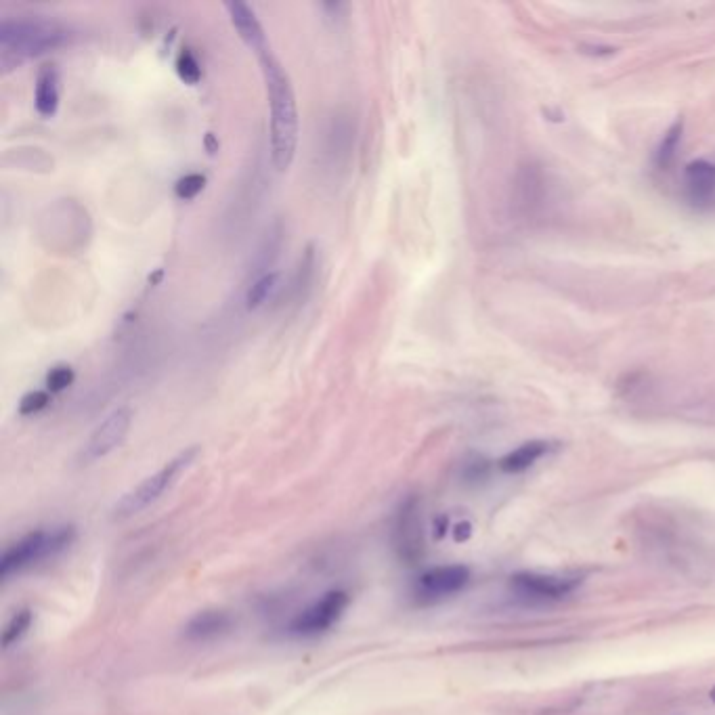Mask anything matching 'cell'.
<instances>
[{"label": "cell", "instance_id": "obj_1", "mask_svg": "<svg viewBox=\"0 0 715 715\" xmlns=\"http://www.w3.org/2000/svg\"><path fill=\"white\" fill-rule=\"evenodd\" d=\"M263 70L267 97H269V122H271V160L279 172L292 166L298 147V107L292 89V80L284 65L273 53L258 57Z\"/></svg>", "mask_w": 715, "mask_h": 715}, {"label": "cell", "instance_id": "obj_2", "mask_svg": "<svg viewBox=\"0 0 715 715\" xmlns=\"http://www.w3.org/2000/svg\"><path fill=\"white\" fill-rule=\"evenodd\" d=\"M70 30L47 19H3L0 24V68L3 74L30 57L68 45Z\"/></svg>", "mask_w": 715, "mask_h": 715}, {"label": "cell", "instance_id": "obj_3", "mask_svg": "<svg viewBox=\"0 0 715 715\" xmlns=\"http://www.w3.org/2000/svg\"><path fill=\"white\" fill-rule=\"evenodd\" d=\"M74 539L76 531L72 525L36 529L24 535L5 550L3 560H0V577H3V581H9L13 575L40 565L42 560L55 558L63 550H68L74 544Z\"/></svg>", "mask_w": 715, "mask_h": 715}, {"label": "cell", "instance_id": "obj_4", "mask_svg": "<svg viewBox=\"0 0 715 715\" xmlns=\"http://www.w3.org/2000/svg\"><path fill=\"white\" fill-rule=\"evenodd\" d=\"M198 453H200L198 447L183 449L166 466H162L158 472L149 474L147 479H143L137 487L126 491L120 497V500L116 502V506L112 510V518L114 520L133 518L135 514L143 512L151 504H156L160 497L179 481V476L195 462V458H198Z\"/></svg>", "mask_w": 715, "mask_h": 715}, {"label": "cell", "instance_id": "obj_5", "mask_svg": "<svg viewBox=\"0 0 715 715\" xmlns=\"http://www.w3.org/2000/svg\"><path fill=\"white\" fill-rule=\"evenodd\" d=\"M349 594L342 590H332L315 600L305 611L298 613L292 623L290 632L294 636H317L328 632L334 623L344 615L346 606H349Z\"/></svg>", "mask_w": 715, "mask_h": 715}, {"label": "cell", "instance_id": "obj_6", "mask_svg": "<svg viewBox=\"0 0 715 715\" xmlns=\"http://www.w3.org/2000/svg\"><path fill=\"white\" fill-rule=\"evenodd\" d=\"M130 424H133V411L128 407H118L112 411L93 432L89 441L84 443L80 451V462L82 464H93L105 455H110L116 447H120L128 435Z\"/></svg>", "mask_w": 715, "mask_h": 715}, {"label": "cell", "instance_id": "obj_7", "mask_svg": "<svg viewBox=\"0 0 715 715\" xmlns=\"http://www.w3.org/2000/svg\"><path fill=\"white\" fill-rule=\"evenodd\" d=\"M581 585L579 577L546 575V573H516L510 581V588L529 600H562L573 594Z\"/></svg>", "mask_w": 715, "mask_h": 715}, {"label": "cell", "instance_id": "obj_8", "mask_svg": "<svg viewBox=\"0 0 715 715\" xmlns=\"http://www.w3.org/2000/svg\"><path fill=\"white\" fill-rule=\"evenodd\" d=\"M395 548L407 565H416L424 552V537H422V520L418 502L411 500L403 502L393 525Z\"/></svg>", "mask_w": 715, "mask_h": 715}, {"label": "cell", "instance_id": "obj_9", "mask_svg": "<svg viewBox=\"0 0 715 715\" xmlns=\"http://www.w3.org/2000/svg\"><path fill=\"white\" fill-rule=\"evenodd\" d=\"M470 581V569L464 565H445L428 569L420 575L416 590L420 598L439 600L462 592Z\"/></svg>", "mask_w": 715, "mask_h": 715}, {"label": "cell", "instance_id": "obj_10", "mask_svg": "<svg viewBox=\"0 0 715 715\" xmlns=\"http://www.w3.org/2000/svg\"><path fill=\"white\" fill-rule=\"evenodd\" d=\"M225 11L229 13V19H231L233 28L237 30V34H240V38L246 42V47L250 51H254L256 57H263V55L271 53L265 28L258 21L256 13L246 3H240V0H235V3H225Z\"/></svg>", "mask_w": 715, "mask_h": 715}, {"label": "cell", "instance_id": "obj_11", "mask_svg": "<svg viewBox=\"0 0 715 715\" xmlns=\"http://www.w3.org/2000/svg\"><path fill=\"white\" fill-rule=\"evenodd\" d=\"M34 105L40 116H55L59 107V70L55 63H45L38 70L34 86Z\"/></svg>", "mask_w": 715, "mask_h": 715}, {"label": "cell", "instance_id": "obj_12", "mask_svg": "<svg viewBox=\"0 0 715 715\" xmlns=\"http://www.w3.org/2000/svg\"><path fill=\"white\" fill-rule=\"evenodd\" d=\"M231 627V617L225 611H202L185 625V638L204 642L225 634Z\"/></svg>", "mask_w": 715, "mask_h": 715}, {"label": "cell", "instance_id": "obj_13", "mask_svg": "<svg viewBox=\"0 0 715 715\" xmlns=\"http://www.w3.org/2000/svg\"><path fill=\"white\" fill-rule=\"evenodd\" d=\"M550 445L546 441H529L525 445H520L516 449H512L510 453H506L504 458L500 460V470L506 474H518L529 470L539 458H544L548 453Z\"/></svg>", "mask_w": 715, "mask_h": 715}, {"label": "cell", "instance_id": "obj_14", "mask_svg": "<svg viewBox=\"0 0 715 715\" xmlns=\"http://www.w3.org/2000/svg\"><path fill=\"white\" fill-rule=\"evenodd\" d=\"M688 191L695 200H709L715 193V164L707 160L690 162L684 170Z\"/></svg>", "mask_w": 715, "mask_h": 715}, {"label": "cell", "instance_id": "obj_15", "mask_svg": "<svg viewBox=\"0 0 715 715\" xmlns=\"http://www.w3.org/2000/svg\"><path fill=\"white\" fill-rule=\"evenodd\" d=\"M277 284H279V273H277V271L260 275L256 281H252V286L248 288L246 307H248L250 311L258 309V307L263 305V302H267V298L277 290Z\"/></svg>", "mask_w": 715, "mask_h": 715}, {"label": "cell", "instance_id": "obj_16", "mask_svg": "<svg viewBox=\"0 0 715 715\" xmlns=\"http://www.w3.org/2000/svg\"><path fill=\"white\" fill-rule=\"evenodd\" d=\"M32 621H34V613L30 609H19L11 619L9 623L5 625V630H3V638H0V642H3L5 648H11L13 644H17L21 638H24L28 634V630L32 627Z\"/></svg>", "mask_w": 715, "mask_h": 715}, {"label": "cell", "instance_id": "obj_17", "mask_svg": "<svg viewBox=\"0 0 715 715\" xmlns=\"http://www.w3.org/2000/svg\"><path fill=\"white\" fill-rule=\"evenodd\" d=\"M682 130H684V122H682V120H676L674 124L669 126L667 133L663 135V141L659 143L657 156H655V162H657L659 168H667L671 162H674L676 149H678L680 139H682Z\"/></svg>", "mask_w": 715, "mask_h": 715}, {"label": "cell", "instance_id": "obj_18", "mask_svg": "<svg viewBox=\"0 0 715 715\" xmlns=\"http://www.w3.org/2000/svg\"><path fill=\"white\" fill-rule=\"evenodd\" d=\"M177 74L185 84H198L202 80V68L189 49H183L177 57Z\"/></svg>", "mask_w": 715, "mask_h": 715}, {"label": "cell", "instance_id": "obj_19", "mask_svg": "<svg viewBox=\"0 0 715 715\" xmlns=\"http://www.w3.org/2000/svg\"><path fill=\"white\" fill-rule=\"evenodd\" d=\"M49 403H51L49 390H30V393L21 397V401H19V414L34 416V414H38V411L45 409Z\"/></svg>", "mask_w": 715, "mask_h": 715}, {"label": "cell", "instance_id": "obj_20", "mask_svg": "<svg viewBox=\"0 0 715 715\" xmlns=\"http://www.w3.org/2000/svg\"><path fill=\"white\" fill-rule=\"evenodd\" d=\"M204 187H206V177L200 175V172H191V175H185L183 179L177 181L175 193L181 200H193L195 195L204 191Z\"/></svg>", "mask_w": 715, "mask_h": 715}, {"label": "cell", "instance_id": "obj_21", "mask_svg": "<svg viewBox=\"0 0 715 715\" xmlns=\"http://www.w3.org/2000/svg\"><path fill=\"white\" fill-rule=\"evenodd\" d=\"M76 374L70 365H57L47 374V388L51 393H61L68 386H72Z\"/></svg>", "mask_w": 715, "mask_h": 715}, {"label": "cell", "instance_id": "obj_22", "mask_svg": "<svg viewBox=\"0 0 715 715\" xmlns=\"http://www.w3.org/2000/svg\"><path fill=\"white\" fill-rule=\"evenodd\" d=\"M470 535H472V525L466 523V520H464V523H458L453 527V539L458 541V544H464V541L470 539Z\"/></svg>", "mask_w": 715, "mask_h": 715}, {"label": "cell", "instance_id": "obj_23", "mask_svg": "<svg viewBox=\"0 0 715 715\" xmlns=\"http://www.w3.org/2000/svg\"><path fill=\"white\" fill-rule=\"evenodd\" d=\"M435 529H439V531H437V537H443V535L447 533V516H441V518H439V523H435Z\"/></svg>", "mask_w": 715, "mask_h": 715}, {"label": "cell", "instance_id": "obj_24", "mask_svg": "<svg viewBox=\"0 0 715 715\" xmlns=\"http://www.w3.org/2000/svg\"><path fill=\"white\" fill-rule=\"evenodd\" d=\"M206 145H208V149H210V154H214V151H216V149H219V143H216V141H214L212 133H208V137H206Z\"/></svg>", "mask_w": 715, "mask_h": 715}, {"label": "cell", "instance_id": "obj_25", "mask_svg": "<svg viewBox=\"0 0 715 715\" xmlns=\"http://www.w3.org/2000/svg\"><path fill=\"white\" fill-rule=\"evenodd\" d=\"M709 697H711V701L715 703V688H711V692H709Z\"/></svg>", "mask_w": 715, "mask_h": 715}]
</instances>
